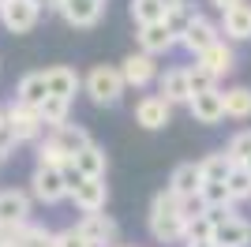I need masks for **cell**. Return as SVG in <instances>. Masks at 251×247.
Wrapping results in <instances>:
<instances>
[{
  "mask_svg": "<svg viewBox=\"0 0 251 247\" xmlns=\"http://www.w3.org/2000/svg\"><path fill=\"white\" fill-rule=\"evenodd\" d=\"M150 236L157 240V244H176V240H184V228H188V217H184V198L173 195V191H157L154 202H150Z\"/></svg>",
  "mask_w": 251,
  "mask_h": 247,
  "instance_id": "1",
  "label": "cell"
},
{
  "mask_svg": "<svg viewBox=\"0 0 251 247\" xmlns=\"http://www.w3.org/2000/svg\"><path fill=\"white\" fill-rule=\"evenodd\" d=\"M83 90H86V98L94 105H116L124 98V90H127V79H124L120 68H113V64H98V68L86 72Z\"/></svg>",
  "mask_w": 251,
  "mask_h": 247,
  "instance_id": "2",
  "label": "cell"
},
{
  "mask_svg": "<svg viewBox=\"0 0 251 247\" xmlns=\"http://www.w3.org/2000/svg\"><path fill=\"white\" fill-rule=\"evenodd\" d=\"M4 113H8V124H11V131H15V139H19V143H34V139H38V135H42L45 127H49L38 105L11 101L8 109H4Z\"/></svg>",
  "mask_w": 251,
  "mask_h": 247,
  "instance_id": "3",
  "label": "cell"
},
{
  "mask_svg": "<svg viewBox=\"0 0 251 247\" xmlns=\"http://www.w3.org/2000/svg\"><path fill=\"white\" fill-rule=\"evenodd\" d=\"M42 19V4L38 0H0V23L11 34H30Z\"/></svg>",
  "mask_w": 251,
  "mask_h": 247,
  "instance_id": "4",
  "label": "cell"
},
{
  "mask_svg": "<svg viewBox=\"0 0 251 247\" xmlns=\"http://www.w3.org/2000/svg\"><path fill=\"white\" fill-rule=\"evenodd\" d=\"M30 184H34V198L45 202V206L68 198V180H64V173H60V169H52V165H38L34 176H30Z\"/></svg>",
  "mask_w": 251,
  "mask_h": 247,
  "instance_id": "5",
  "label": "cell"
},
{
  "mask_svg": "<svg viewBox=\"0 0 251 247\" xmlns=\"http://www.w3.org/2000/svg\"><path fill=\"white\" fill-rule=\"evenodd\" d=\"M23 221H30V195L19 187H0V225L19 228Z\"/></svg>",
  "mask_w": 251,
  "mask_h": 247,
  "instance_id": "6",
  "label": "cell"
},
{
  "mask_svg": "<svg viewBox=\"0 0 251 247\" xmlns=\"http://www.w3.org/2000/svg\"><path fill=\"white\" fill-rule=\"evenodd\" d=\"M188 109H191V116H195V124H221L225 120V94H221L218 86L199 90V94H191Z\"/></svg>",
  "mask_w": 251,
  "mask_h": 247,
  "instance_id": "7",
  "label": "cell"
},
{
  "mask_svg": "<svg viewBox=\"0 0 251 247\" xmlns=\"http://www.w3.org/2000/svg\"><path fill=\"white\" fill-rule=\"evenodd\" d=\"M169 120H173V105H169L161 94H147V98L135 105V124L147 127V131H161Z\"/></svg>",
  "mask_w": 251,
  "mask_h": 247,
  "instance_id": "8",
  "label": "cell"
},
{
  "mask_svg": "<svg viewBox=\"0 0 251 247\" xmlns=\"http://www.w3.org/2000/svg\"><path fill=\"white\" fill-rule=\"evenodd\" d=\"M120 72H124L127 86H135V90H143V86H150V82L157 79V64H154V52H131V56H124L120 60Z\"/></svg>",
  "mask_w": 251,
  "mask_h": 247,
  "instance_id": "9",
  "label": "cell"
},
{
  "mask_svg": "<svg viewBox=\"0 0 251 247\" xmlns=\"http://www.w3.org/2000/svg\"><path fill=\"white\" fill-rule=\"evenodd\" d=\"M105 4L109 0H64V23L68 26H79V30H86V26H98V19L105 15Z\"/></svg>",
  "mask_w": 251,
  "mask_h": 247,
  "instance_id": "10",
  "label": "cell"
},
{
  "mask_svg": "<svg viewBox=\"0 0 251 247\" xmlns=\"http://www.w3.org/2000/svg\"><path fill=\"white\" fill-rule=\"evenodd\" d=\"M79 228L86 232V240L94 247H116V221L109 214H101V210H86Z\"/></svg>",
  "mask_w": 251,
  "mask_h": 247,
  "instance_id": "11",
  "label": "cell"
},
{
  "mask_svg": "<svg viewBox=\"0 0 251 247\" xmlns=\"http://www.w3.org/2000/svg\"><path fill=\"white\" fill-rule=\"evenodd\" d=\"M135 38H139V49H143V52H154V56H165L173 45H180L176 34L169 30L165 19H161V23H143Z\"/></svg>",
  "mask_w": 251,
  "mask_h": 247,
  "instance_id": "12",
  "label": "cell"
},
{
  "mask_svg": "<svg viewBox=\"0 0 251 247\" xmlns=\"http://www.w3.org/2000/svg\"><path fill=\"white\" fill-rule=\"evenodd\" d=\"M157 94H161L169 105H188V101H191L188 68H169L165 75H157Z\"/></svg>",
  "mask_w": 251,
  "mask_h": 247,
  "instance_id": "13",
  "label": "cell"
},
{
  "mask_svg": "<svg viewBox=\"0 0 251 247\" xmlns=\"http://www.w3.org/2000/svg\"><path fill=\"white\" fill-rule=\"evenodd\" d=\"M221 38V26H214V23L206 19V15H195V19H191V26H188V34H184V38H180V45H184V49L191 52V56H199L202 49H210V45H214V41Z\"/></svg>",
  "mask_w": 251,
  "mask_h": 247,
  "instance_id": "14",
  "label": "cell"
},
{
  "mask_svg": "<svg viewBox=\"0 0 251 247\" xmlns=\"http://www.w3.org/2000/svg\"><path fill=\"white\" fill-rule=\"evenodd\" d=\"M221 34L229 41H251V4L248 0L221 11Z\"/></svg>",
  "mask_w": 251,
  "mask_h": 247,
  "instance_id": "15",
  "label": "cell"
},
{
  "mask_svg": "<svg viewBox=\"0 0 251 247\" xmlns=\"http://www.w3.org/2000/svg\"><path fill=\"white\" fill-rule=\"evenodd\" d=\"M68 198H72V202L79 206L83 214H86V210H105V202H109V187H105V176H86V180L75 187Z\"/></svg>",
  "mask_w": 251,
  "mask_h": 247,
  "instance_id": "16",
  "label": "cell"
},
{
  "mask_svg": "<svg viewBox=\"0 0 251 247\" xmlns=\"http://www.w3.org/2000/svg\"><path fill=\"white\" fill-rule=\"evenodd\" d=\"M169 191L180 198H191L202 191V165L199 161H184L173 169V176H169Z\"/></svg>",
  "mask_w": 251,
  "mask_h": 247,
  "instance_id": "17",
  "label": "cell"
},
{
  "mask_svg": "<svg viewBox=\"0 0 251 247\" xmlns=\"http://www.w3.org/2000/svg\"><path fill=\"white\" fill-rule=\"evenodd\" d=\"M195 60H199L210 75H218V79H221V75H229L232 68H236V52H232V45H229L225 38H218L210 49H202Z\"/></svg>",
  "mask_w": 251,
  "mask_h": 247,
  "instance_id": "18",
  "label": "cell"
},
{
  "mask_svg": "<svg viewBox=\"0 0 251 247\" xmlns=\"http://www.w3.org/2000/svg\"><path fill=\"white\" fill-rule=\"evenodd\" d=\"M214 244L218 247H251V225L244 217H225L221 225H214Z\"/></svg>",
  "mask_w": 251,
  "mask_h": 247,
  "instance_id": "19",
  "label": "cell"
},
{
  "mask_svg": "<svg viewBox=\"0 0 251 247\" xmlns=\"http://www.w3.org/2000/svg\"><path fill=\"white\" fill-rule=\"evenodd\" d=\"M45 98H49V82H45V72H26L15 86V101L23 105H38L42 109Z\"/></svg>",
  "mask_w": 251,
  "mask_h": 247,
  "instance_id": "20",
  "label": "cell"
},
{
  "mask_svg": "<svg viewBox=\"0 0 251 247\" xmlns=\"http://www.w3.org/2000/svg\"><path fill=\"white\" fill-rule=\"evenodd\" d=\"M45 82H49V94H56V98H75V90L83 86L79 72L64 68V64H56V68H45Z\"/></svg>",
  "mask_w": 251,
  "mask_h": 247,
  "instance_id": "21",
  "label": "cell"
},
{
  "mask_svg": "<svg viewBox=\"0 0 251 247\" xmlns=\"http://www.w3.org/2000/svg\"><path fill=\"white\" fill-rule=\"evenodd\" d=\"M52 139H56V143L68 150V157H72V161H75V154H79L83 146L94 143V139H90V135H86L79 124H56V127H52Z\"/></svg>",
  "mask_w": 251,
  "mask_h": 247,
  "instance_id": "22",
  "label": "cell"
},
{
  "mask_svg": "<svg viewBox=\"0 0 251 247\" xmlns=\"http://www.w3.org/2000/svg\"><path fill=\"white\" fill-rule=\"evenodd\" d=\"M11 247H52V232L45 225H30V221H23V225L11 232Z\"/></svg>",
  "mask_w": 251,
  "mask_h": 247,
  "instance_id": "23",
  "label": "cell"
},
{
  "mask_svg": "<svg viewBox=\"0 0 251 247\" xmlns=\"http://www.w3.org/2000/svg\"><path fill=\"white\" fill-rule=\"evenodd\" d=\"M225 116L229 120H251V90L248 86L225 90Z\"/></svg>",
  "mask_w": 251,
  "mask_h": 247,
  "instance_id": "24",
  "label": "cell"
},
{
  "mask_svg": "<svg viewBox=\"0 0 251 247\" xmlns=\"http://www.w3.org/2000/svg\"><path fill=\"white\" fill-rule=\"evenodd\" d=\"M75 165H79L86 176H105V169H109V157H105V150H101L98 143H90V146H83V150L75 154Z\"/></svg>",
  "mask_w": 251,
  "mask_h": 247,
  "instance_id": "25",
  "label": "cell"
},
{
  "mask_svg": "<svg viewBox=\"0 0 251 247\" xmlns=\"http://www.w3.org/2000/svg\"><path fill=\"white\" fill-rule=\"evenodd\" d=\"M195 15H199V11L191 8V4H184V0H180V4H173V8L165 11V23H169V30L176 34V41L188 34V26H191V19H195Z\"/></svg>",
  "mask_w": 251,
  "mask_h": 247,
  "instance_id": "26",
  "label": "cell"
},
{
  "mask_svg": "<svg viewBox=\"0 0 251 247\" xmlns=\"http://www.w3.org/2000/svg\"><path fill=\"white\" fill-rule=\"evenodd\" d=\"M169 4H161V0H131V19L143 26V23H161L165 19Z\"/></svg>",
  "mask_w": 251,
  "mask_h": 247,
  "instance_id": "27",
  "label": "cell"
},
{
  "mask_svg": "<svg viewBox=\"0 0 251 247\" xmlns=\"http://www.w3.org/2000/svg\"><path fill=\"white\" fill-rule=\"evenodd\" d=\"M199 165H202V180H225V176L232 173V165H236V161L221 150V154H206Z\"/></svg>",
  "mask_w": 251,
  "mask_h": 247,
  "instance_id": "28",
  "label": "cell"
},
{
  "mask_svg": "<svg viewBox=\"0 0 251 247\" xmlns=\"http://www.w3.org/2000/svg\"><path fill=\"white\" fill-rule=\"evenodd\" d=\"M202 202L206 206H236V198H232V191H229V184L225 180H202Z\"/></svg>",
  "mask_w": 251,
  "mask_h": 247,
  "instance_id": "29",
  "label": "cell"
},
{
  "mask_svg": "<svg viewBox=\"0 0 251 247\" xmlns=\"http://www.w3.org/2000/svg\"><path fill=\"white\" fill-rule=\"evenodd\" d=\"M68 113H72V98H56V94H49L42 105V116L49 127H56V124H68Z\"/></svg>",
  "mask_w": 251,
  "mask_h": 247,
  "instance_id": "30",
  "label": "cell"
},
{
  "mask_svg": "<svg viewBox=\"0 0 251 247\" xmlns=\"http://www.w3.org/2000/svg\"><path fill=\"white\" fill-rule=\"evenodd\" d=\"M225 184H229V191H232L236 202L251 198V169H248V165H232V173L225 176Z\"/></svg>",
  "mask_w": 251,
  "mask_h": 247,
  "instance_id": "31",
  "label": "cell"
},
{
  "mask_svg": "<svg viewBox=\"0 0 251 247\" xmlns=\"http://www.w3.org/2000/svg\"><path fill=\"white\" fill-rule=\"evenodd\" d=\"M72 161V157H68V150H64L60 143H56V139H45V143H38V165H52V169H64V165Z\"/></svg>",
  "mask_w": 251,
  "mask_h": 247,
  "instance_id": "32",
  "label": "cell"
},
{
  "mask_svg": "<svg viewBox=\"0 0 251 247\" xmlns=\"http://www.w3.org/2000/svg\"><path fill=\"white\" fill-rule=\"evenodd\" d=\"M206 240H214V221H210L206 214L188 217V228H184V244H206Z\"/></svg>",
  "mask_w": 251,
  "mask_h": 247,
  "instance_id": "33",
  "label": "cell"
},
{
  "mask_svg": "<svg viewBox=\"0 0 251 247\" xmlns=\"http://www.w3.org/2000/svg\"><path fill=\"white\" fill-rule=\"evenodd\" d=\"M225 154H229L236 165L251 161V127H244V131H236V135H232V139H229V146H225Z\"/></svg>",
  "mask_w": 251,
  "mask_h": 247,
  "instance_id": "34",
  "label": "cell"
},
{
  "mask_svg": "<svg viewBox=\"0 0 251 247\" xmlns=\"http://www.w3.org/2000/svg\"><path fill=\"white\" fill-rule=\"evenodd\" d=\"M52 247H94L86 240V232L79 225L75 228H60V232H52Z\"/></svg>",
  "mask_w": 251,
  "mask_h": 247,
  "instance_id": "35",
  "label": "cell"
},
{
  "mask_svg": "<svg viewBox=\"0 0 251 247\" xmlns=\"http://www.w3.org/2000/svg\"><path fill=\"white\" fill-rule=\"evenodd\" d=\"M188 79H191V94H199V90H210V86H218V75H210L199 60H195V64L188 68Z\"/></svg>",
  "mask_w": 251,
  "mask_h": 247,
  "instance_id": "36",
  "label": "cell"
},
{
  "mask_svg": "<svg viewBox=\"0 0 251 247\" xmlns=\"http://www.w3.org/2000/svg\"><path fill=\"white\" fill-rule=\"evenodd\" d=\"M11 232H15V228H4V225H0V247H11Z\"/></svg>",
  "mask_w": 251,
  "mask_h": 247,
  "instance_id": "37",
  "label": "cell"
},
{
  "mask_svg": "<svg viewBox=\"0 0 251 247\" xmlns=\"http://www.w3.org/2000/svg\"><path fill=\"white\" fill-rule=\"evenodd\" d=\"M210 4H214L218 11H225V8H232V4H240V0H210Z\"/></svg>",
  "mask_w": 251,
  "mask_h": 247,
  "instance_id": "38",
  "label": "cell"
},
{
  "mask_svg": "<svg viewBox=\"0 0 251 247\" xmlns=\"http://www.w3.org/2000/svg\"><path fill=\"white\" fill-rule=\"evenodd\" d=\"M188 247H218L214 240H206V244H188Z\"/></svg>",
  "mask_w": 251,
  "mask_h": 247,
  "instance_id": "39",
  "label": "cell"
},
{
  "mask_svg": "<svg viewBox=\"0 0 251 247\" xmlns=\"http://www.w3.org/2000/svg\"><path fill=\"white\" fill-rule=\"evenodd\" d=\"M161 4H169V8H173V4H180V0H161Z\"/></svg>",
  "mask_w": 251,
  "mask_h": 247,
  "instance_id": "40",
  "label": "cell"
},
{
  "mask_svg": "<svg viewBox=\"0 0 251 247\" xmlns=\"http://www.w3.org/2000/svg\"><path fill=\"white\" fill-rule=\"evenodd\" d=\"M4 161H8V154H4V150H0V165H4Z\"/></svg>",
  "mask_w": 251,
  "mask_h": 247,
  "instance_id": "41",
  "label": "cell"
},
{
  "mask_svg": "<svg viewBox=\"0 0 251 247\" xmlns=\"http://www.w3.org/2000/svg\"><path fill=\"white\" fill-rule=\"evenodd\" d=\"M4 120H8V113H4V109H0V124H4Z\"/></svg>",
  "mask_w": 251,
  "mask_h": 247,
  "instance_id": "42",
  "label": "cell"
},
{
  "mask_svg": "<svg viewBox=\"0 0 251 247\" xmlns=\"http://www.w3.org/2000/svg\"><path fill=\"white\" fill-rule=\"evenodd\" d=\"M244 165H248V169H251V161H244Z\"/></svg>",
  "mask_w": 251,
  "mask_h": 247,
  "instance_id": "43",
  "label": "cell"
}]
</instances>
